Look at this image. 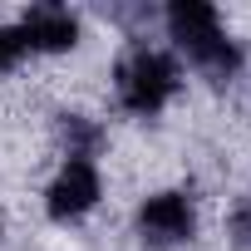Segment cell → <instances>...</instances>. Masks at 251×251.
Here are the masks:
<instances>
[{
	"instance_id": "obj_3",
	"label": "cell",
	"mask_w": 251,
	"mask_h": 251,
	"mask_svg": "<svg viewBox=\"0 0 251 251\" xmlns=\"http://www.w3.org/2000/svg\"><path fill=\"white\" fill-rule=\"evenodd\" d=\"M99 197H103L99 168H94V163L64 158V168H59L54 182L45 187V212H50L54 222H79V217H89V212L99 207Z\"/></svg>"
},
{
	"instance_id": "obj_4",
	"label": "cell",
	"mask_w": 251,
	"mask_h": 251,
	"mask_svg": "<svg viewBox=\"0 0 251 251\" xmlns=\"http://www.w3.org/2000/svg\"><path fill=\"white\" fill-rule=\"evenodd\" d=\"M20 35H25V50L64 54V50L79 45V15L64 10V5H30L20 15Z\"/></svg>"
},
{
	"instance_id": "obj_8",
	"label": "cell",
	"mask_w": 251,
	"mask_h": 251,
	"mask_svg": "<svg viewBox=\"0 0 251 251\" xmlns=\"http://www.w3.org/2000/svg\"><path fill=\"white\" fill-rule=\"evenodd\" d=\"M226 231H231V241L241 246V251H251V197L231 212V222H226Z\"/></svg>"
},
{
	"instance_id": "obj_5",
	"label": "cell",
	"mask_w": 251,
	"mask_h": 251,
	"mask_svg": "<svg viewBox=\"0 0 251 251\" xmlns=\"http://www.w3.org/2000/svg\"><path fill=\"white\" fill-rule=\"evenodd\" d=\"M163 25H168V35H173V45L182 54H192V50L212 45L217 35H226L222 30V15L207 5V0H173V5L163 10Z\"/></svg>"
},
{
	"instance_id": "obj_1",
	"label": "cell",
	"mask_w": 251,
	"mask_h": 251,
	"mask_svg": "<svg viewBox=\"0 0 251 251\" xmlns=\"http://www.w3.org/2000/svg\"><path fill=\"white\" fill-rule=\"evenodd\" d=\"M177 84H182L177 59L163 54V50H153V45H128L118 54V64H113V94H118L123 108L138 113V118H153L177 94Z\"/></svg>"
},
{
	"instance_id": "obj_7",
	"label": "cell",
	"mask_w": 251,
	"mask_h": 251,
	"mask_svg": "<svg viewBox=\"0 0 251 251\" xmlns=\"http://www.w3.org/2000/svg\"><path fill=\"white\" fill-rule=\"evenodd\" d=\"M25 54H30V50H25L20 25H0V74H5V69H15Z\"/></svg>"
},
{
	"instance_id": "obj_6",
	"label": "cell",
	"mask_w": 251,
	"mask_h": 251,
	"mask_svg": "<svg viewBox=\"0 0 251 251\" xmlns=\"http://www.w3.org/2000/svg\"><path fill=\"white\" fill-rule=\"evenodd\" d=\"M54 138H59V148L74 163H94L99 148H103V128L94 118H84V113H59L54 118Z\"/></svg>"
},
{
	"instance_id": "obj_2",
	"label": "cell",
	"mask_w": 251,
	"mask_h": 251,
	"mask_svg": "<svg viewBox=\"0 0 251 251\" xmlns=\"http://www.w3.org/2000/svg\"><path fill=\"white\" fill-rule=\"evenodd\" d=\"M133 226H138V241H143V246H153V251H173V246L192 241V231H197L192 197H187V192H153V197L138 202Z\"/></svg>"
}]
</instances>
